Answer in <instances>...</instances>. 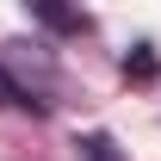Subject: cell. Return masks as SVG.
Returning a JSON list of instances; mask_svg holds the SVG:
<instances>
[{
	"label": "cell",
	"instance_id": "cell-1",
	"mask_svg": "<svg viewBox=\"0 0 161 161\" xmlns=\"http://www.w3.org/2000/svg\"><path fill=\"white\" fill-rule=\"evenodd\" d=\"M25 13H31L50 37H80V31L93 25V13H87L80 0H25Z\"/></svg>",
	"mask_w": 161,
	"mask_h": 161
},
{
	"label": "cell",
	"instance_id": "cell-2",
	"mask_svg": "<svg viewBox=\"0 0 161 161\" xmlns=\"http://www.w3.org/2000/svg\"><path fill=\"white\" fill-rule=\"evenodd\" d=\"M75 149H80V161H124V155H118V142L105 136V130H87Z\"/></svg>",
	"mask_w": 161,
	"mask_h": 161
},
{
	"label": "cell",
	"instance_id": "cell-3",
	"mask_svg": "<svg viewBox=\"0 0 161 161\" xmlns=\"http://www.w3.org/2000/svg\"><path fill=\"white\" fill-rule=\"evenodd\" d=\"M0 105H13V112H43V99H31V93H25L6 68H0Z\"/></svg>",
	"mask_w": 161,
	"mask_h": 161
},
{
	"label": "cell",
	"instance_id": "cell-4",
	"mask_svg": "<svg viewBox=\"0 0 161 161\" xmlns=\"http://www.w3.org/2000/svg\"><path fill=\"white\" fill-rule=\"evenodd\" d=\"M124 75L149 80V75H155V56H149V50H136V56H124Z\"/></svg>",
	"mask_w": 161,
	"mask_h": 161
}]
</instances>
